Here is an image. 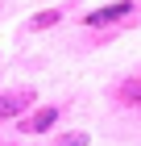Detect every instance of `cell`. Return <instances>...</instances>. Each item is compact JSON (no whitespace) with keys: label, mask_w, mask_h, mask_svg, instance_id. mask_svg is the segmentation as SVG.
<instances>
[{"label":"cell","mask_w":141,"mask_h":146,"mask_svg":"<svg viewBox=\"0 0 141 146\" xmlns=\"http://www.w3.org/2000/svg\"><path fill=\"white\" fill-rule=\"evenodd\" d=\"M129 13H133V4H129V0H116V4L91 9V13H87V25H112V21H120V17H129Z\"/></svg>","instance_id":"obj_1"},{"label":"cell","mask_w":141,"mask_h":146,"mask_svg":"<svg viewBox=\"0 0 141 146\" xmlns=\"http://www.w3.org/2000/svg\"><path fill=\"white\" fill-rule=\"evenodd\" d=\"M54 121H58V109H37L29 121H21V125L29 129V134H46V129H50Z\"/></svg>","instance_id":"obj_3"},{"label":"cell","mask_w":141,"mask_h":146,"mask_svg":"<svg viewBox=\"0 0 141 146\" xmlns=\"http://www.w3.org/2000/svg\"><path fill=\"white\" fill-rule=\"evenodd\" d=\"M83 142H87L83 134H66V138H58V146H83Z\"/></svg>","instance_id":"obj_5"},{"label":"cell","mask_w":141,"mask_h":146,"mask_svg":"<svg viewBox=\"0 0 141 146\" xmlns=\"http://www.w3.org/2000/svg\"><path fill=\"white\" fill-rule=\"evenodd\" d=\"M54 21H62V13H58V9H46V13H37V17L29 21V29H46V25H54Z\"/></svg>","instance_id":"obj_4"},{"label":"cell","mask_w":141,"mask_h":146,"mask_svg":"<svg viewBox=\"0 0 141 146\" xmlns=\"http://www.w3.org/2000/svg\"><path fill=\"white\" fill-rule=\"evenodd\" d=\"M29 104H33V92H29V88L4 92V96H0V121H4V117H17V113H25Z\"/></svg>","instance_id":"obj_2"}]
</instances>
